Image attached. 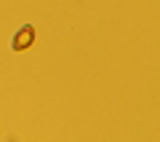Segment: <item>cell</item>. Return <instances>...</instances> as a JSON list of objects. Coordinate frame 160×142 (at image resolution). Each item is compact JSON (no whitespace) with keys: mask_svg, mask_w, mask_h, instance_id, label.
<instances>
[{"mask_svg":"<svg viewBox=\"0 0 160 142\" xmlns=\"http://www.w3.org/2000/svg\"><path fill=\"white\" fill-rule=\"evenodd\" d=\"M32 43H35V27H32V24L19 27V32L11 38V48H13V51H27Z\"/></svg>","mask_w":160,"mask_h":142,"instance_id":"cell-1","label":"cell"}]
</instances>
